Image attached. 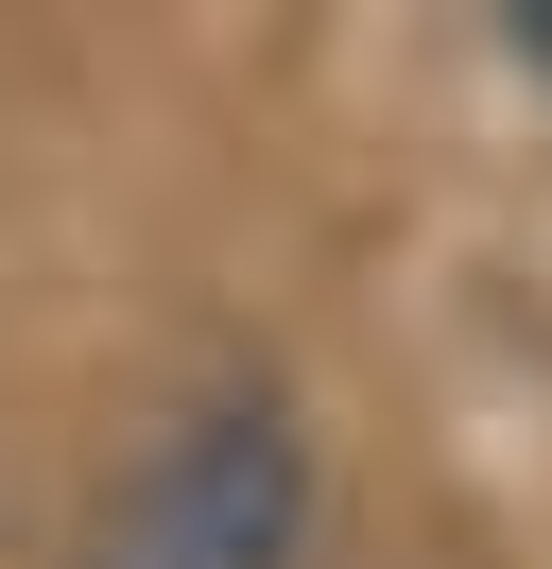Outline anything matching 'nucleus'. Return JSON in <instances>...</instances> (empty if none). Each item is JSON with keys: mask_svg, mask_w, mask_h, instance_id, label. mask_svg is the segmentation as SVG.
Returning <instances> with one entry per match:
<instances>
[{"mask_svg": "<svg viewBox=\"0 0 552 569\" xmlns=\"http://www.w3.org/2000/svg\"><path fill=\"white\" fill-rule=\"evenodd\" d=\"M310 552H328V431L259 362L172 397L69 518V569H310Z\"/></svg>", "mask_w": 552, "mask_h": 569, "instance_id": "obj_1", "label": "nucleus"}, {"mask_svg": "<svg viewBox=\"0 0 552 569\" xmlns=\"http://www.w3.org/2000/svg\"><path fill=\"white\" fill-rule=\"evenodd\" d=\"M501 70H518V87H552V0H501Z\"/></svg>", "mask_w": 552, "mask_h": 569, "instance_id": "obj_2", "label": "nucleus"}]
</instances>
